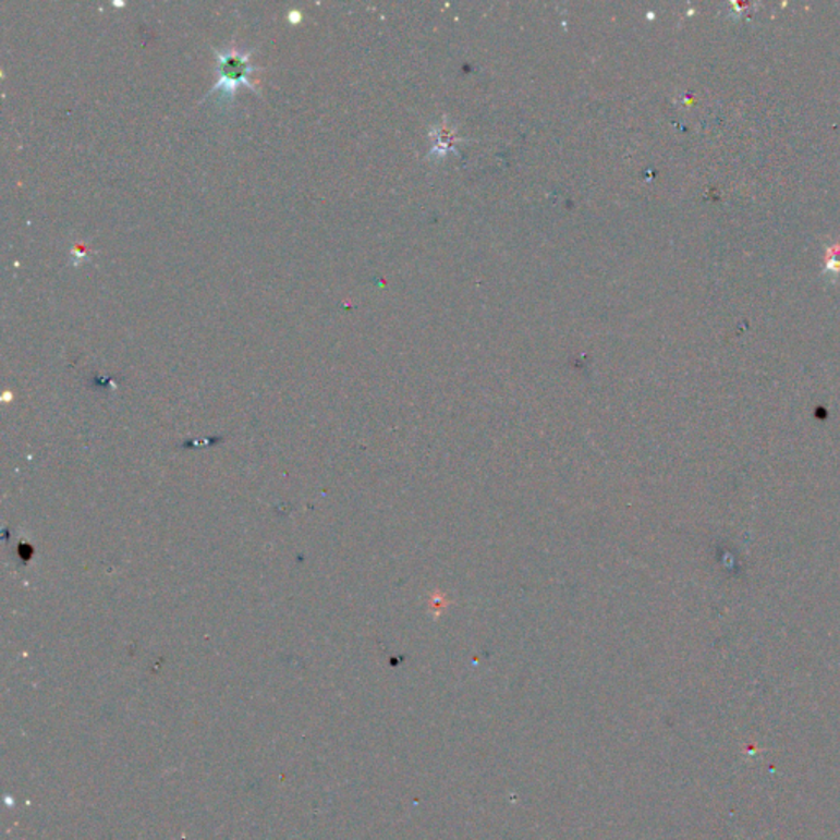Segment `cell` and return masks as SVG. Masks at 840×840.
<instances>
[{"label": "cell", "instance_id": "1", "mask_svg": "<svg viewBox=\"0 0 840 840\" xmlns=\"http://www.w3.org/2000/svg\"><path fill=\"white\" fill-rule=\"evenodd\" d=\"M217 57V84L204 96V100L210 97H217L219 104H232L240 87H248L253 93L258 94L259 89L252 81V74L261 71V68L252 64V57L255 53L253 48H240L236 45L230 47L214 48Z\"/></svg>", "mask_w": 840, "mask_h": 840}, {"label": "cell", "instance_id": "2", "mask_svg": "<svg viewBox=\"0 0 840 840\" xmlns=\"http://www.w3.org/2000/svg\"><path fill=\"white\" fill-rule=\"evenodd\" d=\"M301 19H303V14H301L300 11H291L290 15H288V21L291 22V24H300Z\"/></svg>", "mask_w": 840, "mask_h": 840}]
</instances>
